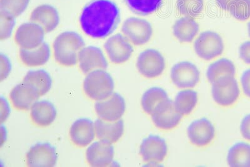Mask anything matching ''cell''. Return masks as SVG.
<instances>
[{
  "instance_id": "obj_1",
  "label": "cell",
  "mask_w": 250,
  "mask_h": 167,
  "mask_svg": "<svg viewBox=\"0 0 250 167\" xmlns=\"http://www.w3.org/2000/svg\"><path fill=\"white\" fill-rule=\"evenodd\" d=\"M79 21L87 36L104 39L117 30L121 21V13L112 0H92L83 8Z\"/></svg>"
},
{
  "instance_id": "obj_2",
  "label": "cell",
  "mask_w": 250,
  "mask_h": 167,
  "mask_svg": "<svg viewBox=\"0 0 250 167\" xmlns=\"http://www.w3.org/2000/svg\"><path fill=\"white\" fill-rule=\"evenodd\" d=\"M84 46L85 42L79 33L73 31L60 33L53 44L55 59L61 65L68 67L75 66Z\"/></svg>"
},
{
  "instance_id": "obj_3",
  "label": "cell",
  "mask_w": 250,
  "mask_h": 167,
  "mask_svg": "<svg viewBox=\"0 0 250 167\" xmlns=\"http://www.w3.org/2000/svg\"><path fill=\"white\" fill-rule=\"evenodd\" d=\"M115 82L111 75L104 69L87 74L83 82V90L87 97L96 102L106 99L113 94Z\"/></svg>"
},
{
  "instance_id": "obj_4",
  "label": "cell",
  "mask_w": 250,
  "mask_h": 167,
  "mask_svg": "<svg viewBox=\"0 0 250 167\" xmlns=\"http://www.w3.org/2000/svg\"><path fill=\"white\" fill-rule=\"evenodd\" d=\"M193 47L198 57L205 61H210L222 55L224 42L218 33L211 30L205 31L196 38Z\"/></svg>"
},
{
  "instance_id": "obj_5",
  "label": "cell",
  "mask_w": 250,
  "mask_h": 167,
  "mask_svg": "<svg viewBox=\"0 0 250 167\" xmlns=\"http://www.w3.org/2000/svg\"><path fill=\"white\" fill-rule=\"evenodd\" d=\"M211 94L219 105L229 106L237 101L240 95V86L234 76L220 77L212 84Z\"/></svg>"
},
{
  "instance_id": "obj_6",
  "label": "cell",
  "mask_w": 250,
  "mask_h": 167,
  "mask_svg": "<svg viewBox=\"0 0 250 167\" xmlns=\"http://www.w3.org/2000/svg\"><path fill=\"white\" fill-rule=\"evenodd\" d=\"M122 32L134 45L141 46L150 40L153 30L148 20L138 17H130L123 23Z\"/></svg>"
},
{
  "instance_id": "obj_7",
  "label": "cell",
  "mask_w": 250,
  "mask_h": 167,
  "mask_svg": "<svg viewBox=\"0 0 250 167\" xmlns=\"http://www.w3.org/2000/svg\"><path fill=\"white\" fill-rule=\"evenodd\" d=\"M137 67L138 72L144 77L147 79H155L164 73L166 62L159 51L148 48L138 55Z\"/></svg>"
},
{
  "instance_id": "obj_8",
  "label": "cell",
  "mask_w": 250,
  "mask_h": 167,
  "mask_svg": "<svg viewBox=\"0 0 250 167\" xmlns=\"http://www.w3.org/2000/svg\"><path fill=\"white\" fill-rule=\"evenodd\" d=\"M104 48L109 60L114 64L125 63L134 52L132 43L122 33L109 37L104 44Z\"/></svg>"
},
{
  "instance_id": "obj_9",
  "label": "cell",
  "mask_w": 250,
  "mask_h": 167,
  "mask_svg": "<svg viewBox=\"0 0 250 167\" xmlns=\"http://www.w3.org/2000/svg\"><path fill=\"white\" fill-rule=\"evenodd\" d=\"M151 117L156 127L170 130L179 125L183 116L176 110L173 101L168 98L156 106Z\"/></svg>"
},
{
  "instance_id": "obj_10",
  "label": "cell",
  "mask_w": 250,
  "mask_h": 167,
  "mask_svg": "<svg viewBox=\"0 0 250 167\" xmlns=\"http://www.w3.org/2000/svg\"><path fill=\"white\" fill-rule=\"evenodd\" d=\"M171 79L179 88H191L198 84L200 79L199 69L195 64L183 61L174 64L171 69Z\"/></svg>"
},
{
  "instance_id": "obj_11",
  "label": "cell",
  "mask_w": 250,
  "mask_h": 167,
  "mask_svg": "<svg viewBox=\"0 0 250 167\" xmlns=\"http://www.w3.org/2000/svg\"><path fill=\"white\" fill-rule=\"evenodd\" d=\"M45 31L33 21L22 23L16 31L15 40L20 48L32 49L44 43Z\"/></svg>"
},
{
  "instance_id": "obj_12",
  "label": "cell",
  "mask_w": 250,
  "mask_h": 167,
  "mask_svg": "<svg viewBox=\"0 0 250 167\" xmlns=\"http://www.w3.org/2000/svg\"><path fill=\"white\" fill-rule=\"evenodd\" d=\"M95 109L99 119L115 122L122 119L126 110V102L119 93H113L105 99L97 102Z\"/></svg>"
},
{
  "instance_id": "obj_13",
  "label": "cell",
  "mask_w": 250,
  "mask_h": 167,
  "mask_svg": "<svg viewBox=\"0 0 250 167\" xmlns=\"http://www.w3.org/2000/svg\"><path fill=\"white\" fill-rule=\"evenodd\" d=\"M58 162L57 149L47 142L31 146L26 154V163L31 167H54Z\"/></svg>"
},
{
  "instance_id": "obj_14",
  "label": "cell",
  "mask_w": 250,
  "mask_h": 167,
  "mask_svg": "<svg viewBox=\"0 0 250 167\" xmlns=\"http://www.w3.org/2000/svg\"><path fill=\"white\" fill-rule=\"evenodd\" d=\"M168 153L166 141L160 136L150 135L143 140L140 153L143 160L149 164H159L164 161Z\"/></svg>"
},
{
  "instance_id": "obj_15",
  "label": "cell",
  "mask_w": 250,
  "mask_h": 167,
  "mask_svg": "<svg viewBox=\"0 0 250 167\" xmlns=\"http://www.w3.org/2000/svg\"><path fill=\"white\" fill-rule=\"evenodd\" d=\"M78 64L82 72L86 75L100 69L106 70L108 66V60L102 49L95 46H86L82 49Z\"/></svg>"
},
{
  "instance_id": "obj_16",
  "label": "cell",
  "mask_w": 250,
  "mask_h": 167,
  "mask_svg": "<svg viewBox=\"0 0 250 167\" xmlns=\"http://www.w3.org/2000/svg\"><path fill=\"white\" fill-rule=\"evenodd\" d=\"M188 136L194 146L203 147L208 146L215 136L213 125L206 118L195 120L188 127Z\"/></svg>"
},
{
  "instance_id": "obj_17",
  "label": "cell",
  "mask_w": 250,
  "mask_h": 167,
  "mask_svg": "<svg viewBox=\"0 0 250 167\" xmlns=\"http://www.w3.org/2000/svg\"><path fill=\"white\" fill-rule=\"evenodd\" d=\"M115 149L113 144L98 140L93 142L87 148L86 159L91 167L110 166L113 161Z\"/></svg>"
},
{
  "instance_id": "obj_18",
  "label": "cell",
  "mask_w": 250,
  "mask_h": 167,
  "mask_svg": "<svg viewBox=\"0 0 250 167\" xmlns=\"http://www.w3.org/2000/svg\"><path fill=\"white\" fill-rule=\"evenodd\" d=\"M71 142L79 147H86L94 142L96 137L95 122L83 118L72 124L70 130Z\"/></svg>"
},
{
  "instance_id": "obj_19",
  "label": "cell",
  "mask_w": 250,
  "mask_h": 167,
  "mask_svg": "<svg viewBox=\"0 0 250 167\" xmlns=\"http://www.w3.org/2000/svg\"><path fill=\"white\" fill-rule=\"evenodd\" d=\"M30 21L39 24L45 31L50 33L59 25V11L50 4H42L36 7L30 15Z\"/></svg>"
},
{
  "instance_id": "obj_20",
  "label": "cell",
  "mask_w": 250,
  "mask_h": 167,
  "mask_svg": "<svg viewBox=\"0 0 250 167\" xmlns=\"http://www.w3.org/2000/svg\"><path fill=\"white\" fill-rule=\"evenodd\" d=\"M40 97L37 90L30 84L22 82L17 84L11 91V102L19 110H30L31 106Z\"/></svg>"
},
{
  "instance_id": "obj_21",
  "label": "cell",
  "mask_w": 250,
  "mask_h": 167,
  "mask_svg": "<svg viewBox=\"0 0 250 167\" xmlns=\"http://www.w3.org/2000/svg\"><path fill=\"white\" fill-rule=\"evenodd\" d=\"M57 108L48 100H37L30 108L31 119L33 124L40 127L51 125L57 119Z\"/></svg>"
},
{
  "instance_id": "obj_22",
  "label": "cell",
  "mask_w": 250,
  "mask_h": 167,
  "mask_svg": "<svg viewBox=\"0 0 250 167\" xmlns=\"http://www.w3.org/2000/svg\"><path fill=\"white\" fill-rule=\"evenodd\" d=\"M95 126L96 137L107 143H117L124 135V123L122 119L109 122L98 119L95 122Z\"/></svg>"
},
{
  "instance_id": "obj_23",
  "label": "cell",
  "mask_w": 250,
  "mask_h": 167,
  "mask_svg": "<svg viewBox=\"0 0 250 167\" xmlns=\"http://www.w3.org/2000/svg\"><path fill=\"white\" fill-rule=\"evenodd\" d=\"M20 58L24 64L29 67L43 66L51 57L50 45L44 42L41 45L32 49L20 48Z\"/></svg>"
},
{
  "instance_id": "obj_24",
  "label": "cell",
  "mask_w": 250,
  "mask_h": 167,
  "mask_svg": "<svg viewBox=\"0 0 250 167\" xmlns=\"http://www.w3.org/2000/svg\"><path fill=\"white\" fill-rule=\"evenodd\" d=\"M200 26L194 18L184 17L178 19L173 26V33L182 43H190L195 39Z\"/></svg>"
},
{
  "instance_id": "obj_25",
  "label": "cell",
  "mask_w": 250,
  "mask_h": 167,
  "mask_svg": "<svg viewBox=\"0 0 250 167\" xmlns=\"http://www.w3.org/2000/svg\"><path fill=\"white\" fill-rule=\"evenodd\" d=\"M23 82L34 88L40 97L50 92L52 86L51 75L43 69L29 71L24 76Z\"/></svg>"
},
{
  "instance_id": "obj_26",
  "label": "cell",
  "mask_w": 250,
  "mask_h": 167,
  "mask_svg": "<svg viewBox=\"0 0 250 167\" xmlns=\"http://www.w3.org/2000/svg\"><path fill=\"white\" fill-rule=\"evenodd\" d=\"M227 162L231 167H250V144L240 142L233 145L228 153Z\"/></svg>"
},
{
  "instance_id": "obj_27",
  "label": "cell",
  "mask_w": 250,
  "mask_h": 167,
  "mask_svg": "<svg viewBox=\"0 0 250 167\" xmlns=\"http://www.w3.org/2000/svg\"><path fill=\"white\" fill-rule=\"evenodd\" d=\"M176 110L182 116L188 115L198 103V93L191 89L181 90L173 101Z\"/></svg>"
},
{
  "instance_id": "obj_28",
  "label": "cell",
  "mask_w": 250,
  "mask_h": 167,
  "mask_svg": "<svg viewBox=\"0 0 250 167\" xmlns=\"http://www.w3.org/2000/svg\"><path fill=\"white\" fill-rule=\"evenodd\" d=\"M236 67L233 62L226 58H222L209 64L207 70V77L212 84L220 77L226 75L235 76Z\"/></svg>"
},
{
  "instance_id": "obj_29",
  "label": "cell",
  "mask_w": 250,
  "mask_h": 167,
  "mask_svg": "<svg viewBox=\"0 0 250 167\" xmlns=\"http://www.w3.org/2000/svg\"><path fill=\"white\" fill-rule=\"evenodd\" d=\"M167 99H168V96L164 89L160 87L149 88L142 96L141 103L143 110L147 114L151 115L156 106Z\"/></svg>"
},
{
  "instance_id": "obj_30",
  "label": "cell",
  "mask_w": 250,
  "mask_h": 167,
  "mask_svg": "<svg viewBox=\"0 0 250 167\" xmlns=\"http://www.w3.org/2000/svg\"><path fill=\"white\" fill-rule=\"evenodd\" d=\"M129 10L140 16H147L157 12L164 0H125Z\"/></svg>"
},
{
  "instance_id": "obj_31",
  "label": "cell",
  "mask_w": 250,
  "mask_h": 167,
  "mask_svg": "<svg viewBox=\"0 0 250 167\" xmlns=\"http://www.w3.org/2000/svg\"><path fill=\"white\" fill-rule=\"evenodd\" d=\"M176 8L180 14L185 17L196 18L202 13L204 1L203 0H177Z\"/></svg>"
},
{
  "instance_id": "obj_32",
  "label": "cell",
  "mask_w": 250,
  "mask_h": 167,
  "mask_svg": "<svg viewBox=\"0 0 250 167\" xmlns=\"http://www.w3.org/2000/svg\"><path fill=\"white\" fill-rule=\"evenodd\" d=\"M30 0H0V12L17 18L28 7Z\"/></svg>"
},
{
  "instance_id": "obj_33",
  "label": "cell",
  "mask_w": 250,
  "mask_h": 167,
  "mask_svg": "<svg viewBox=\"0 0 250 167\" xmlns=\"http://www.w3.org/2000/svg\"><path fill=\"white\" fill-rule=\"evenodd\" d=\"M228 11L238 21H247L250 19V0H234Z\"/></svg>"
},
{
  "instance_id": "obj_34",
  "label": "cell",
  "mask_w": 250,
  "mask_h": 167,
  "mask_svg": "<svg viewBox=\"0 0 250 167\" xmlns=\"http://www.w3.org/2000/svg\"><path fill=\"white\" fill-rule=\"evenodd\" d=\"M16 25V18L0 12V40H7L12 35Z\"/></svg>"
},
{
  "instance_id": "obj_35",
  "label": "cell",
  "mask_w": 250,
  "mask_h": 167,
  "mask_svg": "<svg viewBox=\"0 0 250 167\" xmlns=\"http://www.w3.org/2000/svg\"><path fill=\"white\" fill-rule=\"evenodd\" d=\"M0 68H1V80L8 77L12 71V63L7 55L1 53L0 55Z\"/></svg>"
},
{
  "instance_id": "obj_36",
  "label": "cell",
  "mask_w": 250,
  "mask_h": 167,
  "mask_svg": "<svg viewBox=\"0 0 250 167\" xmlns=\"http://www.w3.org/2000/svg\"><path fill=\"white\" fill-rule=\"evenodd\" d=\"M239 57L244 63L250 64V40L240 44L239 47Z\"/></svg>"
},
{
  "instance_id": "obj_37",
  "label": "cell",
  "mask_w": 250,
  "mask_h": 167,
  "mask_svg": "<svg viewBox=\"0 0 250 167\" xmlns=\"http://www.w3.org/2000/svg\"><path fill=\"white\" fill-rule=\"evenodd\" d=\"M240 82L243 93L250 99V68L243 72Z\"/></svg>"
},
{
  "instance_id": "obj_38",
  "label": "cell",
  "mask_w": 250,
  "mask_h": 167,
  "mask_svg": "<svg viewBox=\"0 0 250 167\" xmlns=\"http://www.w3.org/2000/svg\"><path fill=\"white\" fill-rule=\"evenodd\" d=\"M240 131L242 137L250 142V113L242 119L240 124Z\"/></svg>"
},
{
  "instance_id": "obj_39",
  "label": "cell",
  "mask_w": 250,
  "mask_h": 167,
  "mask_svg": "<svg viewBox=\"0 0 250 167\" xmlns=\"http://www.w3.org/2000/svg\"><path fill=\"white\" fill-rule=\"evenodd\" d=\"M10 113V108L9 106L7 100L1 96V122L3 123L7 118Z\"/></svg>"
},
{
  "instance_id": "obj_40",
  "label": "cell",
  "mask_w": 250,
  "mask_h": 167,
  "mask_svg": "<svg viewBox=\"0 0 250 167\" xmlns=\"http://www.w3.org/2000/svg\"><path fill=\"white\" fill-rule=\"evenodd\" d=\"M234 0H216V3H217L218 5L220 6V8L225 11H228L229 5Z\"/></svg>"
},
{
  "instance_id": "obj_41",
  "label": "cell",
  "mask_w": 250,
  "mask_h": 167,
  "mask_svg": "<svg viewBox=\"0 0 250 167\" xmlns=\"http://www.w3.org/2000/svg\"><path fill=\"white\" fill-rule=\"evenodd\" d=\"M248 33H249V37H250V21L248 23Z\"/></svg>"
}]
</instances>
